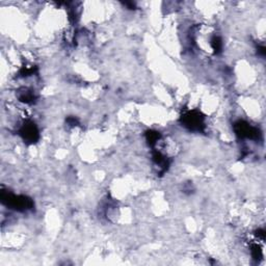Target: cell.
Wrapping results in <instances>:
<instances>
[{"instance_id": "cell-2", "label": "cell", "mask_w": 266, "mask_h": 266, "mask_svg": "<svg viewBox=\"0 0 266 266\" xmlns=\"http://www.w3.org/2000/svg\"><path fill=\"white\" fill-rule=\"evenodd\" d=\"M20 134L25 142L34 143L39 138V130L33 122H28L20 129Z\"/></svg>"}, {"instance_id": "cell-1", "label": "cell", "mask_w": 266, "mask_h": 266, "mask_svg": "<svg viewBox=\"0 0 266 266\" xmlns=\"http://www.w3.org/2000/svg\"><path fill=\"white\" fill-rule=\"evenodd\" d=\"M1 200L3 204L7 205L13 209L19 211H26L33 208V203L31 199L25 196H16L12 194H2Z\"/></svg>"}, {"instance_id": "cell-3", "label": "cell", "mask_w": 266, "mask_h": 266, "mask_svg": "<svg viewBox=\"0 0 266 266\" xmlns=\"http://www.w3.org/2000/svg\"><path fill=\"white\" fill-rule=\"evenodd\" d=\"M184 125L188 127L190 130H201L203 125L202 116H200L198 113H187L183 117Z\"/></svg>"}]
</instances>
